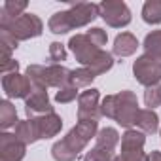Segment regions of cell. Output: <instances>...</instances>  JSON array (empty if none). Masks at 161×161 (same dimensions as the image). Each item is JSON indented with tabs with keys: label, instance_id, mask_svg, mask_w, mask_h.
I'll list each match as a JSON object with an SVG mask.
<instances>
[{
	"label": "cell",
	"instance_id": "obj_12",
	"mask_svg": "<svg viewBox=\"0 0 161 161\" xmlns=\"http://www.w3.org/2000/svg\"><path fill=\"white\" fill-rule=\"evenodd\" d=\"M27 153V144H23L15 135L0 133V161H23Z\"/></svg>",
	"mask_w": 161,
	"mask_h": 161
},
{
	"label": "cell",
	"instance_id": "obj_31",
	"mask_svg": "<svg viewBox=\"0 0 161 161\" xmlns=\"http://www.w3.org/2000/svg\"><path fill=\"white\" fill-rule=\"evenodd\" d=\"M49 61L51 64H61L63 61H66V47L61 42H51L49 44Z\"/></svg>",
	"mask_w": 161,
	"mask_h": 161
},
{
	"label": "cell",
	"instance_id": "obj_4",
	"mask_svg": "<svg viewBox=\"0 0 161 161\" xmlns=\"http://www.w3.org/2000/svg\"><path fill=\"white\" fill-rule=\"evenodd\" d=\"M99 17L112 29H123L131 23V10L121 0H103L99 4Z\"/></svg>",
	"mask_w": 161,
	"mask_h": 161
},
{
	"label": "cell",
	"instance_id": "obj_34",
	"mask_svg": "<svg viewBox=\"0 0 161 161\" xmlns=\"http://www.w3.org/2000/svg\"><path fill=\"white\" fill-rule=\"evenodd\" d=\"M148 161H161V152H157V150H153L150 155H148Z\"/></svg>",
	"mask_w": 161,
	"mask_h": 161
},
{
	"label": "cell",
	"instance_id": "obj_9",
	"mask_svg": "<svg viewBox=\"0 0 161 161\" xmlns=\"http://www.w3.org/2000/svg\"><path fill=\"white\" fill-rule=\"evenodd\" d=\"M51 112H55V110L51 106L47 89L46 87H34L32 86L31 95L25 99V114H27V118L29 119H34V118H42V116L51 114Z\"/></svg>",
	"mask_w": 161,
	"mask_h": 161
},
{
	"label": "cell",
	"instance_id": "obj_32",
	"mask_svg": "<svg viewBox=\"0 0 161 161\" xmlns=\"http://www.w3.org/2000/svg\"><path fill=\"white\" fill-rule=\"evenodd\" d=\"M86 36L91 40L93 46H97V47H101V49H103V46H106V42H108V34H106V31L101 29V27L89 29V31L86 32Z\"/></svg>",
	"mask_w": 161,
	"mask_h": 161
},
{
	"label": "cell",
	"instance_id": "obj_21",
	"mask_svg": "<svg viewBox=\"0 0 161 161\" xmlns=\"http://www.w3.org/2000/svg\"><path fill=\"white\" fill-rule=\"evenodd\" d=\"M142 19L148 25L161 23V0H146L142 6Z\"/></svg>",
	"mask_w": 161,
	"mask_h": 161
},
{
	"label": "cell",
	"instance_id": "obj_5",
	"mask_svg": "<svg viewBox=\"0 0 161 161\" xmlns=\"http://www.w3.org/2000/svg\"><path fill=\"white\" fill-rule=\"evenodd\" d=\"M133 76L144 87L161 84V61L150 55H140L133 63Z\"/></svg>",
	"mask_w": 161,
	"mask_h": 161
},
{
	"label": "cell",
	"instance_id": "obj_15",
	"mask_svg": "<svg viewBox=\"0 0 161 161\" xmlns=\"http://www.w3.org/2000/svg\"><path fill=\"white\" fill-rule=\"evenodd\" d=\"M27 0H6L0 8V27L12 23L14 19L21 17L23 12L27 10Z\"/></svg>",
	"mask_w": 161,
	"mask_h": 161
},
{
	"label": "cell",
	"instance_id": "obj_29",
	"mask_svg": "<svg viewBox=\"0 0 161 161\" xmlns=\"http://www.w3.org/2000/svg\"><path fill=\"white\" fill-rule=\"evenodd\" d=\"M144 104L150 110H155L157 106H161V84L146 87V91H144Z\"/></svg>",
	"mask_w": 161,
	"mask_h": 161
},
{
	"label": "cell",
	"instance_id": "obj_27",
	"mask_svg": "<svg viewBox=\"0 0 161 161\" xmlns=\"http://www.w3.org/2000/svg\"><path fill=\"white\" fill-rule=\"evenodd\" d=\"M114 161H148V153L144 152V148H123L121 152L116 155Z\"/></svg>",
	"mask_w": 161,
	"mask_h": 161
},
{
	"label": "cell",
	"instance_id": "obj_33",
	"mask_svg": "<svg viewBox=\"0 0 161 161\" xmlns=\"http://www.w3.org/2000/svg\"><path fill=\"white\" fill-rule=\"evenodd\" d=\"M0 72H2V76L6 74H14V72H19V63L15 59H10L6 63H2V68H0Z\"/></svg>",
	"mask_w": 161,
	"mask_h": 161
},
{
	"label": "cell",
	"instance_id": "obj_6",
	"mask_svg": "<svg viewBox=\"0 0 161 161\" xmlns=\"http://www.w3.org/2000/svg\"><path fill=\"white\" fill-rule=\"evenodd\" d=\"M97 133H99V123H97V121H78V123L66 133V136H63V140H64V144H66L74 153L80 155V152L87 146V142H89L91 138L97 136Z\"/></svg>",
	"mask_w": 161,
	"mask_h": 161
},
{
	"label": "cell",
	"instance_id": "obj_23",
	"mask_svg": "<svg viewBox=\"0 0 161 161\" xmlns=\"http://www.w3.org/2000/svg\"><path fill=\"white\" fill-rule=\"evenodd\" d=\"M97 76L89 70V68H86V66H82V68H76V70H72V74H70V86H74V87H89L91 84H93V80H95Z\"/></svg>",
	"mask_w": 161,
	"mask_h": 161
},
{
	"label": "cell",
	"instance_id": "obj_18",
	"mask_svg": "<svg viewBox=\"0 0 161 161\" xmlns=\"http://www.w3.org/2000/svg\"><path fill=\"white\" fill-rule=\"evenodd\" d=\"M119 133L114 127H103L99 129L97 136H95V146L104 148V150H116V146L119 144Z\"/></svg>",
	"mask_w": 161,
	"mask_h": 161
},
{
	"label": "cell",
	"instance_id": "obj_3",
	"mask_svg": "<svg viewBox=\"0 0 161 161\" xmlns=\"http://www.w3.org/2000/svg\"><path fill=\"white\" fill-rule=\"evenodd\" d=\"M0 29L8 31L17 42H25L31 38H38L44 32V23L36 14H23L21 17L14 19L12 23L0 27Z\"/></svg>",
	"mask_w": 161,
	"mask_h": 161
},
{
	"label": "cell",
	"instance_id": "obj_17",
	"mask_svg": "<svg viewBox=\"0 0 161 161\" xmlns=\"http://www.w3.org/2000/svg\"><path fill=\"white\" fill-rule=\"evenodd\" d=\"M135 125H136V129H140L142 133L153 135V133L159 131V116L155 114V110L144 108V110H140V114H138Z\"/></svg>",
	"mask_w": 161,
	"mask_h": 161
},
{
	"label": "cell",
	"instance_id": "obj_35",
	"mask_svg": "<svg viewBox=\"0 0 161 161\" xmlns=\"http://www.w3.org/2000/svg\"><path fill=\"white\" fill-rule=\"evenodd\" d=\"M159 136H161V129H159Z\"/></svg>",
	"mask_w": 161,
	"mask_h": 161
},
{
	"label": "cell",
	"instance_id": "obj_13",
	"mask_svg": "<svg viewBox=\"0 0 161 161\" xmlns=\"http://www.w3.org/2000/svg\"><path fill=\"white\" fill-rule=\"evenodd\" d=\"M36 119V125H38V133H40V140H46V138H51L55 135L61 133L63 129V119L57 112H51V114H46L42 118H34Z\"/></svg>",
	"mask_w": 161,
	"mask_h": 161
},
{
	"label": "cell",
	"instance_id": "obj_30",
	"mask_svg": "<svg viewBox=\"0 0 161 161\" xmlns=\"http://www.w3.org/2000/svg\"><path fill=\"white\" fill-rule=\"evenodd\" d=\"M78 97H80L78 87H74V86H66V87H63V89H59V91L55 93V103H59V104H68V103L76 101Z\"/></svg>",
	"mask_w": 161,
	"mask_h": 161
},
{
	"label": "cell",
	"instance_id": "obj_10",
	"mask_svg": "<svg viewBox=\"0 0 161 161\" xmlns=\"http://www.w3.org/2000/svg\"><path fill=\"white\" fill-rule=\"evenodd\" d=\"M66 15H68L72 31L74 29H82V27L89 25L91 21H95L99 17V4H93V2H74L66 10Z\"/></svg>",
	"mask_w": 161,
	"mask_h": 161
},
{
	"label": "cell",
	"instance_id": "obj_22",
	"mask_svg": "<svg viewBox=\"0 0 161 161\" xmlns=\"http://www.w3.org/2000/svg\"><path fill=\"white\" fill-rule=\"evenodd\" d=\"M47 29H49L53 34H66V32H70L72 27H70V21H68L66 12H57V14H53V15L49 17V21H47Z\"/></svg>",
	"mask_w": 161,
	"mask_h": 161
},
{
	"label": "cell",
	"instance_id": "obj_26",
	"mask_svg": "<svg viewBox=\"0 0 161 161\" xmlns=\"http://www.w3.org/2000/svg\"><path fill=\"white\" fill-rule=\"evenodd\" d=\"M51 157H53L55 161H76L78 153H74V152L64 144V140L61 138V140H57V142L51 146Z\"/></svg>",
	"mask_w": 161,
	"mask_h": 161
},
{
	"label": "cell",
	"instance_id": "obj_16",
	"mask_svg": "<svg viewBox=\"0 0 161 161\" xmlns=\"http://www.w3.org/2000/svg\"><path fill=\"white\" fill-rule=\"evenodd\" d=\"M23 144H34L40 140V133H38V125H36V119H23L15 125V133H14Z\"/></svg>",
	"mask_w": 161,
	"mask_h": 161
},
{
	"label": "cell",
	"instance_id": "obj_7",
	"mask_svg": "<svg viewBox=\"0 0 161 161\" xmlns=\"http://www.w3.org/2000/svg\"><path fill=\"white\" fill-rule=\"evenodd\" d=\"M103 118L101 114V91L89 87L78 97V121H97Z\"/></svg>",
	"mask_w": 161,
	"mask_h": 161
},
{
	"label": "cell",
	"instance_id": "obj_14",
	"mask_svg": "<svg viewBox=\"0 0 161 161\" xmlns=\"http://www.w3.org/2000/svg\"><path fill=\"white\" fill-rule=\"evenodd\" d=\"M138 47V40L135 34L131 32H121L114 38V46H112V53L118 57H131Z\"/></svg>",
	"mask_w": 161,
	"mask_h": 161
},
{
	"label": "cell",
	"instance_id": "obj_1",
	"mask_svg": "<svg viewBox=\"0 0 161 161\" xmlns=\"http://www.w3.org/2000/svg\"><path fill=\"white\" fill-rule=\"evenodd\" d=\"M27 78L31 80V84L34 87H57L63 89L66 86H70V74L72 70H68L63 64H29L25 70Z\"/></svg>",
	"mask_w": 161,
	"mask_h": 161
},
{
	"label": "cell",
	"instance_id": "obj_28",
	"mask_svg": "<svg viewBox=\"0 0 161 161\" xmlns=\"http://www.w3.org/2000/svg\"><path fill=\"white\" fill-rule=\"evenodd\" d=\"M116 159V152L114 150H104V148H91L84 157L82 161H114Z\"/></svg>",
	"mask_w": 161,
	"mask_h": 161
},
{
	"label": "cell",
	"instance_id": "obj_2",
	"mask_svg": "<svg viewBox=\"0 0 161 161\" xmlns=\"http://www.w3.org/2000/svg\"><path fill=\"white\" fill-rule=\"evenodd\" d=\"M140 110L142 108L138 106V99L133 91L123 89L114 95V119L118 121V125L125 129H133Z\"/></svg>",
	"mask_w": 161,
	"mask_h": 161
},
{
	"label": "cell",
	"instance_id": "obj_11",
	"mask_svg": "<svg viewBox=\"0 0 161 161\" xmlns=\"http://www.w3.org/2000/svg\"><path fill=\"white\" fill-rule=\"evenodd\" d=\"M2 91L8 99H27L32 91V84L27 74H6L2 76Z\"/></svg>",
	"mask_w": 161,
	"mask_h": 161
},
{
	"label": "cell",
	"instance_id": "obj_19",
	"mask_svg": "<svg viewBox=\"0 0 161 161\" xmlns=\"http://www.w3.org/2000/svg\"><path fill=\"white\" fill-rule=\"evenodd\" d=\"M17 123H19V119H17L15 106L8 99H4L0 103V127H2V131H8L10 127H15Z\"/></svg>",
	"mask_w": 161,
	"mask_h": 161
},
{
	"label": "cell",
	"instance_id": "obj_20",
	"mask_svg": "<svg viewBox=\"0 0 161 161\" xmlns=\"http://www.w3.org/2000/svg\"><path fill=\"white\" fill-rule=\"evenodd\" d=\"M142 47H144V55H150L161 61V29L148 32L142 42Z\"/></svg>",
	"mask_w": 161,
	"mask_h": 161
},
{
	"label": "cell",
	"instance_id": "obj_24",
	"mask_svg": "<svg viewBox=\"0 0 161 161\" xmlns=\"http://www.w3.org/2000/svg\"><path fill=\"white\" fill-rule=\"evenodd\" d=\"M146 144V133L140 129H125L121 135V146L123 148H144Z\"/></svg>",
	"mask_w": 161,
	"mask_h": 161
},
{
	"label": "cell",
	"instance_id": "obj_8",
	"mask_svg": "<svg viewBox=\"0 0 161 161\" xmlns=\"http://www.w3.org/2000/svg\"><path fill=\"white\" fill-rule=\"evenodd\" d=\"M68 47H70V51L74 53V57H76V61L82 64V66H91L95 61H97V57L101 55V47H97V46H93L91 44V40L86 36V34H76V36H72L70 40H68Z\"/></svg>",
	"mask_w": 161,
	"mask_h": 161
},
{
	"label": "cell",
	"instance_id": "obj_25",
	"mask_svg": "<svg viewBox=\"0 0 161 161\" xmlns=\"http://www.w3.org/2000/svg\"><path fill=\"white\" fill-rule=\"evenodd\" d=\"M17 40L4 29H0V47H2V63L12 59V51L17 49Z\"/></svg>",
	"mask_w": 161,
	"mask_h": 161
}]
</instances>
